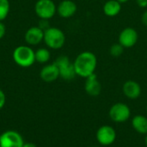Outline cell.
<instances>
[{"instance_id": "cell-4", "label": "cell", "mask_w": 147, "mask_h": 147, "mask_svg": "<svg viewBox=\"0 0 147 147\" xmlns=\"http://www.w3.org/2000/svg\"><path fill=\"white\" fill-rule=\"evenodd\" d=\"M34 12L40 19L50 20L57 13V6L53 0H38L34 5Z\"/></svg>"}, {"instance_id": "cell-13", "label": "cell", "mask_w": 147, "mask_h": 147, "mask_svg": "<svg viewBox=\"0 0 147 147\" xmlns=\"http://www.w3.org/2000/svg\"><path fill=\"white\" fill-rule=\"evenodd\" d=\"M141 86L134 80H127L122 86V92L126 97L131 100L139 98L141 95Z\"/></svg>"}, {"instance_id": "cell-9", "label": "cell", "mask_w": 147, "mask_h": 147, "mask_svg": "<svg viewBox=\"0 0 147 147\" xmlns=\"http://www.w3.org/2000/svg\"><path fill=\"white\" fill-rule=\"evenodd\" d=\"M139 40L138 32L131 27L123 28L118 36V42L124 48H131L136 45Z\"/></svg>"}, {"instance_id": "cell-26", "label": "cell", "mask_w": 147, "mask_h": 147, "mask_svg": "<svg viewBox=\"0 0 147 147\" xmlns=\"http://www.w3.org/2000/svg\"><path fill=\"white\" fill-rule=\"evenodd\" d=\"M117 1H118L119 3H121L122 4V3H127V2H128L129 0H117Z\"/></svg>"}, {"instance_id": "cell-12", "label": "cell", "mask_w": 147, "mask_h": 147, "mask_svg": "<svg viewBox=\"0 0 147 147\" xmlns=\"http://www.w3.org/2000/svg\"><path fill=\"white\" fill-rule=\"evenodd\" d=\"M84 90L90 96H97L101 94L102 84L98 80V78L96 73L85 78Z\"/></svg>"}, {"instance_id": "cell-5", "label": "cell", "mask_w": 147, "mask_h": 147, "mask_svg": "<svg viewBox=\"0 0 147 147\" xmlns=\"http://www.w3.org/2000/svg\"><path fill=\"white\" fill-rule=\"evenodd\" d=\"M109 115L110 119L116 123H124L131 116V109L124 102H116L109 109Z\"/></svg>"}, {"instance_id": "cell-7", "label": "cell", "mask_w": 147, "mask_h": 147, "mask_svg": "<svg viewBox=\"0 0 147 147\" xmlns=\"http://www.w3.org/2000/svg\"><path fill=\"white\" fill-rule=\"evenodd\" d=\"M97 142L102 146H109L114 144L116 140V132L109 125L100 127L96 134Z\"/></svg>"}, {"instance_id": "cell-17", "label": "cell", "mask_w": 147, "mask_h": 147, "mask_svg": "<svg viewBox=\"0 0 147 147\" xmlns=\"http://www.w3.org/2000/svg\"><path fill=\"white\" fill-rule=\"evenodd\" d=\"M50 59L51 53L47 48L41 47L35 51V62L40 64H46L50 60Z\"/></svg>"}, {"instance_id": "cell-25", "label": "cell", "mask_w": 147, "mask_h": 147, "mask_svg": "<svg viewBox=\"0 0 147 147\" xmlns=\"http://www.w3.org/2000/svg\"><path fill=\"white\" fill-rule=\"evenodd\" d=\"M22 147H37L34 143H31V142H27V143H24L23 146Z\"/></svg>"}, {"instance_id": "cell-6", "label": "cell", "mask_w": 147, "mask_h": 147, "mask_svg": "<svg viewBox=\"0 0 147 147\" xmlns=\"http://www.w3.org/2000/svg\"><path fill=\"white\" fill-rule=\"evenodd\" d=\"M54 64L58 66L59 71V78L64 80H72L77 75L75 72L73 62H71L70 59L67 56L62 55L59 56L55 61Z\"/></svg>"}, {"instance_id": "cell-16", "label": "cell", "mask_w": 147, "mask_h": 147, "mask_svg": "<svg viewBox=\"0 0 147 147\" xmlns=\"http://www.w3.org/2000/svg\"><path fill=\"white\" fill-rule=\"evenodd\" d=\"M133 128L140 134H147V117L138 115L132 119Z\"/></svg>"}, {"instance_id": "cell-28", "label": "cell", "mask_w": 147, "mask_h": 147, "mask_svg": "<svg viewBox=\"0 0 147 147\" xmlns=\"http://www.w3.org/2000/svg\"><path fill=\"white\" fill-rule=\"evenodd\" d=\"M146 112H147V106H146Z\"/></svg>"}, {"instance_id": "cell-2", "label": "cell", "mask_w": 147, "mask_h": 147, "mask_svg": "<svg viewBox=\"0 0 147 147\" xmlns=\"http://www.w3.org/2000/svg\"><path fill=\"white\" fill-rule=\"evenodd\" d=\"M12 58L17 65L28 68L35 62V52L29 46H18L14 49Z\"/></svg>"}, {"instance_id": "cell-19", "label": "cell", "mask_w": 147, "mask_h": 147, "mask_svg": "<svg viewBox=\"0 0 147 147\" xmlns=\"http://www.w3.org/2000/svg\"><path fill=\"white\" fill-rule=\"evenodd\" d=\"M124 49L125 48L119 42L115 43V44H113L109 48V54L114 58H118V57L122 55V53L124 52Z\"/></svg>"}, {"instance_id": "cell-3", "label": "cell", "mask_w": 147, "mask_h": 147, "mask_svg": "<svg viewBox=\"0 0 147 147\" xmlns=\"http://www.w3.org/2000/svg\"><path fill=\"white\" fill-rule=\"evenodd\" d=\"M43 41L48 48L59 50L62 48L65 43V34L60 28L50 27L44 31Z\"/></svg>"}, {"instance_id": "cell-22", "label": "cell", "mask_w": 147, "mask_h": 147, "mask_svg": "<svg viewBox=\"0 0 147 147\" xmlns=\"http://www.w3.org/2000/svg\"><path fill=\"white\" fill-rule=\"evenodd\" d=\"M5 33H6L5 25L3 23V22H0V40L5 35Z\"/></svg>"}, {"instance_id": "cell-21", "label": "cell", "mask_w": 147, "mask_h": 147, "mask_svg": "<svg viewBox=\"0 0 147 147\" xmlns=\"http://www.w3.org/2000/svg\"><path fill=\"white\" fill-rule=\"evenodd\" d=\"M5 103H6V96L4 92L0 89V110L4 107Z\"/></svg>"}, {"instance_id": "cell-1", "label": "cell", "mask_w": 147, "mask_h": 147, "mask_svg": "<svg viewBox=\"0 0 147 147\" xmlns=\"http://www.w3.org/2000/svg\"><path fill=\"white\" fill-rule=\"evenodd\" d=\"M76 75L86 78L94 74L97 66V58L96 54L90 51L80 53L73 61Z\"/></svg>"}, {"instance_id": "cell-18", "label": "cell", "mask_w": 147, "mask_h": 147, "mask_svg": "<svg viewBox=\"0 0 147 147\" xmlns=\"http://www.w3.org/2000/svg\"><path fill=\"white\" fill-rule=\"evenodd\" d=\"M10 4L9 0H0V22L5 20L9 13Z\"/></svg>"}, {"instance_id": "cell-8", "label": "cell", "mask_w": 147, "mask_h": 147, "mask_svg": "<svg viewBox=\"0 0 147 147\" xmlns=\"http://www.w3.org/2000/svg\"><path fill=\"white\" fill-rule=\"evenodd\" d=\"M24 140L16 131L8 130L0 135V147H22Z\"/></svg>"}, {"instance_id": "cell-23", "label": "cell", "mask_w": 147, "mask_h": 147, "mask_svg": "<svg viewBox=\"0 0 147 147\" xmlns=\"http://www.w3.org/2000/svg\"><path fill=\"white\" fill-rule=\"evenodd\" d=\"M136 3L140 8L142 9L147 8V0H136Z\"/></svg>"}, {"instance_id": "cell-27", "label": "cell", "mask_w": 147, "mask_h": 147, "mask_svg": "<svg viewBox=\"0 0 147 147\" xmlns=\"http://www.w3.org/2000/svg\"><path fill=\"white\" fill-rule=\"evenodd\" d=\"M145 144H146V146L147 147V134L146 135V138H145Z\"/></svg>"}, {"instance_id": "cell-11", "label": "cell", "mask_w": 147, "mask_h": 147, "mask_svg": "<svg viewBox=\"0 0 147 147\" xmlns=\"http://www.w3.org/2000/svg\"><path fill=\"white\" fill-rule=\"evenodd\" d=\"M78 10L76 3L72 0H62L57 6V13L62 18L73 16Z\"/></svg>"}, {"instance_id": "cell-24", "label": "cell", "mask_w": 147, "mask_h": 147, "mask_svg": "<svg viewBox=\"0 0 147 147\" xmlns=\"http://www.w3.org/2000/svg\"><path fill=\"white\" fill-rule=\"evenodd\" d=\"M141 22L143 23V25H145L146 27H147V9L144 11V13L142 14L141 16Z\"/></svg>"}, {"instance_id": "cell-15", "label": "cell", "mask_w": 147, "mask_h": 147, "mask_svg": "<svg viewBox=\"0 0 147 147\" xmlns=\"http://www.w3.org/2000/svg\"><path fill=\"white\" fill-rule=\"evenodd\" d=\"M102 11L109 17L116 16L121 11V3L117 0H108L102 6Z\"/></svg>"}, {"instance_id": "cell-20", "label": "cell", "mask_w": 147, "mask_h": 147, "mask_svg": "<svg viewBox=\"0 0 147 147\" xmlns=\"http://www.w3.org/2000/svg\"><path fill=\"white\" fill-rule=\"evenodd\" d=\"M42 30H46V29H47L48 28H50L51 26L49 25V22H48V20H44V19H40V23H39V25H38Z\"/></svg>"}, {"instance_id": "cell-14", "label": "cell", "mask_w": 147, "mask_h": 147, "mask_svg": "<svg viewBox=\"0 0 147 147\" xmlns=\"http://www.w3.org/2000/svg\"><path fill=\"white\" fill-rule=\"evenodd\" d=\"M40 78L46 83H52L59 78V71L58 66L54 64H49L42 67L40 71Z\"/></svg>"}, {"instance_id": "cell-10", "label": "cell", "mask_w": 147, "mask_h": 147, "mask_svg": "<svg viewBox=\"0 0 147 147\" xmlns=\"http://www.w3.org/2000/svg\"><path fill=\"white\" fill-rule=\"evenodd\" d=\"M44 39V30L39 26L30 27L24 34V40L27 44L30 46L39 45Z\"/></svg>"}]
</instances>
